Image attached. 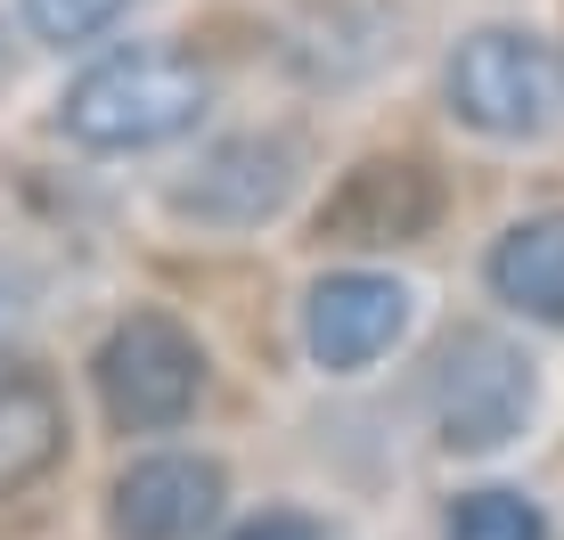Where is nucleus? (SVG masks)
Wrapping results in <instances>:
<instances>
[{"instance_id": "13", "label": "nucleus", "mask_w": 564, "mask_h": 540, "mask_svg": "<svg viewBox=\"0 0 564 540\" xmlns=\"http://www.w3.org/2000/svg\"><path fill=\"white\" fill-rule=\"evenodd\" d=\"M229 540H327L319 525H311V516H254V525H238V532H229Z\"/></svg>"}, {"instance_id": "10", "label": "nucleus", "mask_w": 564, "mask_h": 540, "mask_svg": "<svg viewBox=\"0 0 564 540\" xmlns=\"http://www.w3.org/2000/svg\"><path fill=\"white\" fill-rule=\"evenodd\" d=\"M491 287L523 320L564 327V214H532L491 246Z\"/></svg>"}, {"instance_id": "11", "label": "nucleus", "mask_w": 564, "mask_h": 540, "mask_svg": "<svg viewBox=\"0 0 564 540\" xmlns=\"http://www.w3.org/2000/svg\"><path fill=\"white\" fill-rule=\"evenodd\" d=\"M451 540H549V516L532 508L523 492H466L451 508Z\"/></svg>"}, {"instance_id": "6", "label": "nucleus", "mask_w": 564, "mask_h": 540, "mask_svg": "<svg viewBox=\"0 0 564 540\" xmlns=\"http://www.w3.org/2000/svg\"><path fill=\"white\" fill-rule=\"evenodd\" d=\"M221 516V467L188 451H155L131 458L107 492V525L115 540H205Z\"/></svg>"}, {"instance_id": "12", "label": "nucleus", "mask_w": 564, "mask_h": 540, "mask_svg": "<svg viewBox=\"0 0 564 540\" xmlns=\"http://www.w3.org/2000/svg\"><path fill=\"white\" fill-rule=\"evenodd\" d=\"M123 9L131 0H25V25L42 33V42H90V33H107Z\"/></svg>"}, {"instance_id": "4", "label": "nucleus", "mask_w": 564, "mask_h": 540, "mask_svg": "<svg viewBox=\"0 0 564 540\" xmlns=\"http://www.w3.org/2000/svg\"><path fill=\"white\" fill-rule=\"evenodd\" d=\"M434 418L451 451H499L532 418V369L499 336H458L434 360Z\"/></svg>"}, {"instance_id": "2", "label": "nucleus", "mask_w": 564, "mask_h": 540, "mask_svg": "<svg viewBox=\"0 0 564 540\" xmlns=\"http://www.w3.org/2000/svg\"><path fill=\"white\" fill-rule=\"evenodd\" d=\"M451 107H458V123L491 131V140H532L564 107V66L532 33L482 25V33H466L458 57H451Z\"/></svg>"}, {"instance_id": "3", "label": "nucleus", "mask_w": 564, "mask_h": 540, "mask_svg": "<svg viewBox=\"0 0 564 540\" xmlns=\"http://www.w3.org/2000/svg\"><path fill=\"white\" fill-rule=\"evenodd\" d=\"M205 393V353L172 312H131L99 344V401L123 434H164L197 410Z\"/></svg>"}, {"instance_id": "8", "label": "nucleus", "mask_w": 564, "mask_h": 540, "mask_svg": "<svg viewBox=\"0 0 564 540\" xmlns=\"http://www.w3.org/2000/svg\"><path fill=\"white\" fill-rule=\"evenodd\" d=\"M295 188V140H229L197 164V181L172 188V205L197 222H221V229H246V222H270Z\"/></svg>"}, {"instance_id": "1", "label": "nucleus", "mask_w": 564, "mask_h": 540, "mask_svg": "<svg viewBox=\"0 0 564 540\" xmlns=\"http://www.w3.org/2000/svg\"><path fill=\"white\" fill-rule=\"evenodd\" d=\"M205 115V66L188 50H123L107 66H90L83 83L66 90L57 123L74 131L83 148H155V140H181L188 123Z\"/></svg>"}, {"instance_id": "14", "label": "nucleus", "mask_w": 564, "mask_h": 540, "mask_svg": "<svg viewBox=\"0 0 564 540\" xmlns=\"http://www.w3.org/2000/svg\"><path fill=\"white\" fill-rule=\"evenodd\" d=\"M17 312H25V279H17V270L0 262V327H9Z\"/></svg>"}, {"instance_id": "9", "label": "nucleus", "mask_w": 564, "mask_h": 540, "mask_svg": "<svg viewBox=\"0 0 564 540\" xmlns=\"http://www.w3.org/2000/svg\"><path fill=\"white\" fill-rule=\"evenodd\" d=\"M57 458H66V401L42 369L9 360L0 369V499L42 484Z\"/></svg>"}, {"instance_id": "5", "label": "nucleus", "mask_w": 564, "mask_h": 540, "mask_svg": "<svg viewBox=\"0 0 564 540\" xmlns=\"http://www.w3.org/2000/svg\"><path fill=\"white\" fill-rule=\"evenodd\" d=\"M442 222V181L417 156H368L336 181V197L319 205L327 246H410Z\"/></svg>"}, {"instance_id": "7", "label": "nucleus", "mask_w": 564, "mask_h": 540, "mask_svg": "<svg viewBox=\"0 0 564 540\" xmlns=\"http://www.w3.org/2000/svg\"><path fill=\"white\" fill-rule=\"evenodd\" d=\"M401 327H410V287L377 279V270H336V279H319L311 303H303V344H311V360L336 369V377H352L377 353H393Z\"/></svg>"}]
</instances>
